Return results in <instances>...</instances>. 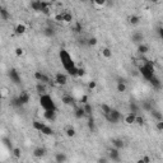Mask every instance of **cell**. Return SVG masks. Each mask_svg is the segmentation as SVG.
<instances>
[{
  "mask_svg": "<svg viewBox=\"0 0 163 163\" xmlns=\"http://www.w3.org/2000/svg\"><path fill=\"white\" fill-rule=\"evenodd\" d=\"M46 91H47L46 83H40V82H37V84H36V92H37L38 94H45V93H47Z\"/></svg>",
  "mask_w": 163,
  "mask_h": 163,
  "instance_id": "cell-26",
  "label": "cell"
},
{
  "mask_svg": "<svg viewBox=\"0 0 163 163\" xmlns=\"http://www.w3.org/2000/svg\"><path fill=\"white\" fill-rule=\"evenodd\" d=\"M12 154H13V157H14V158H21L22 151H21L19 148H13L12 149Z\"/></svg>",
  "mask_w": 163,
  "mask_h": 163,
  "instance_id": "cell-41",
  "label": "cell"
},
{
  "mask_svg": "<svg viewBox=\"0 0 163 163\" xmlns=\"http://www.w3.org/2000/svg\"><path fill=\"white\" fill-rule=\"evenodd\" d=\"M151 115H152L153 119H156V121H161V120H163V115H162V112L158 111V110H156V108H153V110L151 111Z\"/></svg>",
  "mask_w": 163,
  "mask_h": 163,
  "instance_id": "cell-29",
  "label": "cell"
},
{
  "mask_svg": "<svg viewBox=\"0 0 163 163\" xmlns=\"http://www.w3.org/2000/svg\"><path fill=\"white\" fill-rule=\"evenodd\" d=\"M131 41L134 44H137V45L143 44L144 42V35L140 33V32H134L133 36H131Z\"/></svg>",
  "mask_w": 163,
  "mask_h": 163,
  "instance_id": "cell-13",
  "label": "cell"
},
{
  "mask_svg": "<svg viewBox=\"0 0 163 163\" xmlns=\"http://www.w3.org/2000/svg\"><path fill=\"white\" fill-rule=\"evenodd\" d=\"M91 3H92V7L94 9L101 10L107 5V0H91Z\"/></svg>",
  "mask_w": 163,
  "mask_h": 163,
  "instance_id": "cell-12",
  "label": "cell"
},
{
  "mask_svg": "<svg viewBox=\"0 0 163 163\" xmlns=\"http://www.w3.org/2000/svg\"><path fill=\"white\" fill-rule=\"evenodd\" d=\"M79 103H80V105L88 103V97H87V96H83V97H80V100H79Z\"/></svg>",
  "mask_w": 163,
  "mask_h": 163,
  "instance_id": "cell-48",
  "label": "cell"
},
{
  "mask_svg": "<svg viewBox=\"0 0 163 163\" xmlns=\"http://www.w3.org/2000/svg\"><path fill=\"white\" fill-rule=\"evenodd\" d=\"M44 2H47V3H52V2H55V0H44Z\"/></svg>",
  "mask_w": 163,
  "mask_h": 163,
  "instance_id": "cell-52",
  "label": "cell"
},
{
  "mask_svg": "<svg viewBox=\"0 0 163 163\" xmlns=\"http://www.w3.org/2000/svg\"><path fill=\"white\" fill-rule=\"evenodd\" d=\"M40 133L42 135H45V137H51V135H54V129L51 126H49V125H45L44 129L41 130Z\"/></svg>",
  "mask_w": 163,
  "mask_h": 163,
  "instance_id": "cell-27",
  "label": "cell"
},
{
  "mask_svg": "<svg viewBox=\"0 0 163 163\" xmlns=\"http://www.w3.org/2000/svg\"><path fill=\"white\" fill-rule=\"evenodd\" d=\"M14 52H16V55H17V56H22L23 54H24V50H23L22 47H17V49L14 50Z\"/></svg>",
  "mask_w": 163,
  "mask_h": 163,
  "instance_id": "cell-46",
  "label": "cell"
},
{
  "mask_svg": "<svg viewBox=\"0 0 163 163\" xmlns=\"http://www.w3.org/2000/svg\"><path fill=\"white\" fill-rule=\"evenodd\" d=\"M111 143H112V147H115V148H117V149H122L125 147V143H124V140L122 139H112L111 140Z\"/></svg>",
  "mask_w": 163,
  "mask_h": 163,
  "instance_id": "cell-28",
  "label": "cell"
},
{
  "mask_svg": "<svg viewBox=\"0 0 163 163\" xmlns=\"http://www.w3.org/2000/svg\"><path fill=\"white\" fill-rule=\"evenodd\" d=\"M72 31L75 35H79V33H82V31H83V26H82L80 22H73L72 23Z\"/></svg>",
  "mask_w": 163,
  "mask_h": 163,
  "instance_id": "cell-19",
  "label": "cell"
},
{
  "mask_svg": "<svg viewBox=\"0 0 163 163\" xmlns=\"http://www.w3.org/2000/svg\"><path fill=\"white\" fill-rule=\"evenodd\" d=\"M144 122H145V120H144V117L142 116V115H137V120H135V125H138V126H143L144 125Z\"/></svg>",
  "mask_w": 163,
  "mask_h": 163,
  "instance_id": "cell-39",
  "label": "cell"
},
{
  "mask_svg": "<svg viewBox=\"0 0 163 163\" xmlns=\"http://www.w3.org/2000/svg\"><path fill=\"white\" fill-rule=\"evenodd\" d=\"M66 161H68V157H66L65 153H56V154H55V162H58V163H64V162H66Z\"/></svg>",
  "mask_w": 163,
  "mask_h": 163,
  "instance_id": "cell-31",
  "label": "cell"
},
{
  "mask_svg": "<svg viewBox=\"0 0 163 163\" xmlns=\"http://www.w3.org/2000/svg\"><path fill=\"white\" fill-rule=\"evenodd\" d=\"M74 116H75L77 119H83V117L87 116V114H86L84 108H83V106H82V105L74 107Z\"/></svg>",
  "mask_w": 163,
  "mask_h": 163,
  "instance_id": "cell-14",
  "label": "cell"
},
{
  "mask_svg": "<svg viewBox=\"0 0 163 163\" xmlns=\"http://www.w3.org/2000/svg\"><path fill=\"white\" fill-rule=\"evenodd\" d=\"M17 98H18V101H19V103L22 105V106H24V105H27L30 102V100H31V97H30V93L28 92H26V91H22L18 96H17Z\"/></svg>",
  "mask_w": 163,
  "mask_h": 163,
  "instance_id": "cell-10",
  "label": "cell"
},
{
  "mask_svg": "<svg viewBox=\"0 0 163 163\" xmlns=\"http://www.w3.org/2000/svg\"><path fill=\"white\" fill-rule=\"evenodd\" d=\"M75 134H77V131H75V129H74L73 126H66V129H65V135H66L68 138H74Z\"/></svg>",
  "mask_w": 163,
  "mask_h": 163,
  "instance_id": "cell-30",
  "label": "cell"
},
{
  "mask_svg": "<svg viewBox=\"0 0 163 163\" xmlns=\"http://www.w3.org/2000/svg\"><path fill=\"white\" fill-rule=\"evenodd\" d=\"M101 55H102L103 59L110 60V59L112 58V50H111L110 47H103L102 51H101Z\"/></svg>",
  "mask_w": 163,
  "mask_h": 163,
  "instance_id": "cell-22",
  "label": "cell"
},
{
  "mask_svg": "<svg viewBox=\"0 0 163 163\" xmlns=\"http://www.w3.org/2000/svg\"><path fill=\"white\" fill-rule=\"evenodd\" d=\"M106 119L110 122H112V124H119V121L122 119V114L119 110H116V108H112L111 112L106 116Z\"/></svg>",
  "mask_w": 163,
  "mask_h": 163,
  "instance_id": "cell-5",
  "label": "cell"
},
{
  "mask_svg": "<svg viewBox=\"0 0 163 163\" xmlns=\"http://www.w3.org/2000/svg\"><path fill=\"white\" fill-rule=\"evenodd\" d=\"M137 115L135 112H129L126 114L125 116H122V120H124V122L126 125H135V120H137Z\"/></svg>",
  "mask_w": 163,
  "mask_h": 163,
  "instance_id": "cell-9",
  "label": "cell"
},
{
  "mask_svg": "<svg viewBox=\"0 0 163 163\" xmlns=\"http://www.w3.org/2000/svg\"><path fill=\"white\" fill-rule=\"evenodd\" d=\"M56 22L61 23V24H72L74 22V18H73V14L69 12H63V13H59V14L55 17Z\"/></svg>",
  "mask_w": 163,
  "mask_h": 163,
  "instance_id": "cell-4",
  "label": "cell"
},
{
  "mask_svg": "<svg viewBox=\"0 0 163 163\" xmlns=\"http://www.w3.org/2000/svg\"><path fill=\"white\" fill-rule=\"evenodd\" d=\"M44 35L47 36V37H54V36H55V30H54L51 26H49V27H46V28L44 30Z\"/></svg>",
  "mask_w": 163,
  "mask_h": 163,
  "instance_id": "cell-36",
  "label": "cell"
},
{
  "mask_svg": "<svg viewBox=\"0 0 163 163\" xmlns=\"http://www.w3.org/2000/svg\"><path fill=\"white\" fill-rule=\"evenodd\" d=\"M45 125H46L45 122H41V121H38V120H35V121H33V129L37 130V131H41V130L44 129Z\"/></svg>",
  "mask_w": 163,
  "mask_h": 163,
  "instance_id": "cell-35",
  "label": "cell"
},
{
  "mask_svg": "<svg viewBox=\"0 0 163 163\" xmlns=\"http://www.w3.org/2000/svg\"><path fill=\"white\" fill-rule=\"evenodd\" d=\"M149 52V46L147 45V44H139L138 45V54L140 56H144V55H147V54Z\"/></svg>",
  "mask_w": 163,
  "mask_h": 163,
  "instance_id": "cell-18",
  "label": "cell"
},
{
  "mask_svg": "<svg viewBox=\"0 0 163 163\" xmlns=\"http://www.w3.org/2000/svg\"><path fill=\"white\" fill-rule=\"evenodd\" d=\"M8 75H9L10 82H13L14 84H21L22 78H21V74H19L16 69H10V70H9V73H8Z\"/></svg>",
  "mask_w": 163,
  "mask_h": 163,
  "instance_id": "cell-8",
  "label": "cell"
},
{
  "mask_svg": "<svg viewBox=\"0 0 163 163\" xmlns=\"http://www.w3.org/2000/svg\"><path fill=\"white\" fill-rule=\"evenodd\" d=\"M44 117L47 121H55L56 120V111H44Z\"/></svg>",
  "mask_w": 163,
  "mask_h": 163,
  "instance_id": "cell-21",
  "label": "cell"
},
{
  "mask_svg": "<svg viewBox=\"0 0 163 163\" xmlns=\"http://www.w3.org/2000/svg\"><path fill=\"white\" fill-rule=\"evenodd\" d=\"M0 17H2V21H4V22L10 19V13L8 12L7 8H4V7L0 8Z\"/></svg>",
  "mask_w": 163,
  "mask_h": 163,
  "instance_id": "cell-24",
  "label": "cell"
},
{
  "mask_svg": "<svg viewBox=\"0 0 163 163\" xmlns=\"http://www.w3.org/2000/svg\"><path fill=\"white\" fill-rule=\"evenodd\" d=\"M79 2H83V3H86V2H87V0H79Z\"/></svg>",
  "mask_w": 163,
  "mask_h": 163,
  "instance_id": "cell-53",
  "label": "cell"
},
{
  "mask_svg": "<svg viewBox=\"0 0 163 163\" xmlns=\"http://www.w3.org/2000/svg\"><path fill=\"white\" fill-rule=\"evenodd\" d=\"M27 32V26L24 23H18L16 27H14V33L18 35V36H22Z\"/></svg>",
  "mask_w": 163,
  "mask_h": 163,
  "instance_id": "cell-15",
  "label": "cell"
},
{
  "mask_svg": "<svg viewBox=\"0 0 163 163\" xmlns=\"http://www.w3.org/2000/svg\"><path fill=\"white\" fill-rule=\"evenodd\" d=\"M143 110L144 111H148V112H151L152 110H153V106H152V102L151 101H145V102H143Z\"/></svg>",
  "mask_w": 163,
  "mask_h": 163,
  "instance_id": "cell-37",
  "label": "cell"
},
{
  "mask_svg": "<svg viewBox=\"0 0 163 163\" xmlns=\"http://www.w3.org/2000/svg\"><path fill=\"white\" fill-rule=\"evenodd\" d=\"M156 129H157L158 131H163V120L156 122Z\"/></svg>",
  "mask_w": 163,
  "mask_h": 163,
  "instance_id": "cell-45",
  "label": "cell"
},
{
  "mask_svg": "<svg viewBox=\"0 0 163 163\" xmlns=\"http://www.w3.org/2000/svg\"><path fill=\"white\" fill-rule=\"evenodd\" d=\"M40 106L42 107L44 111H58V107L54 102L52 97L49 96L47 93L40 94Z\"/></svg>",
  "mask_w": 163,
  "mask_h": 163,
  "instance_id": "cell-2",
  "label": "cell"
},
{
  "mask_svg": "<svg viewBox=\"0 0 163 163\" xmlns=\"http://www.w3.org/2000/svg\"><path fill=\"white\" fill-rule=\"evenodd\" d=\"M82 106H83V108H84V111H86L87 116H92V111H93L92 106H91L89 103H84V105H82Z\"/></svg>",
  "mask_w": 163,
  "mask_h": 163,
  "instance_id": "cell-38",
  "label": "cell"
},
{
  "mask_svg": "<svg viewBox=\"0 0 163 163\" xmlns=\"http://www.w3.org/2000/svg\"><path fill=\"white\" fill-rule=\"evenodd\" d=\"M116 89L119 93H125L128 91V86L125 83V80H119L117 84H116Z\"/></svg>",
  "mask_w": 163,
  "mask_h": 163,
  "instance_id": "cell-20",
  "label": "cell"
},
{
  "mask_svg": "<svg viewBox=\"0 0 163 163\" xmlns=\"http://www.w3.org/2000/svg\"><path fill=\"white\" fill-rule=\"evenodd\" d=\"M157 35L161 40H163V27H158L157 28Z\"/></svg>",
  "mask_w": 163,
  "mask_h": 163,
  "instance_id": "cell-47",
  "label": "cell"
},
{
  "mask_svg": "<svg viewBox=\"0 0 163 163\" xmlns=\"http://www.w3.org/2000/svg\"><path fill=\"white\" fill-rule=\"evenodd\" d=\"M129 108H130V112H135V114H139V106L135 103V102H131L130 103V106H129Z\"/></svg>",
  "mask_w": 163,
  "mask_h": 163,
  "instance_id": "cell-40",
  "label": "cell"
},
{
  "mask_svg": "<svg viewBox=\"0 0 163 163\" xmlns=\"http://www.w3.org/2000/svg\"><path fill=\"white\" fill-rule=\"evenodd\" d=\"M84 75H86V70L83 69V68H78L77 73H75V77H77V78H83Z\"/></svg>",
  "mask_w": 163,
  "mask_h": 163,
  "instance_id": "cell-42",
  "label": "cell"
},
{
  "mask_svg": "<svg viewBox=\"0 0 163 163\" xmlns=\"http://www.w3.org/2000/svg\"><path fill=\"white\" fill-rule=\"evenodd\" d=\"M87 125H88V129L91 133H94V130H96V122H94L93 117L92 116H88V122H87Z\"/></svg>",
  "mask_w": 163,
  "mask_h": 163,
  "instance_id": "cell-32",
  "label": "cell"
},
{
  "mask_svg": "<svg viewBox=\"0 0 163 163\" xmlns=\"http://www.w3.org/2000/svg\"><path fill=\"white\" fill-rule=\"evenodd\" d=\"M140 162H151V158H149V157H143L140 159Z\"/></svg>",
  "mask_w": 163,
  "mask_h": 163,
  "instance_id": "cell-49",
  "label": "cell"
},
{
  "mask_svg": "<svg viewBox=\"0 0 163 163\" xmlns=\"http://www.w3.org/2000/svg\"><path fill=\"white\" fill-rule=\"evenodd\" d=\"M152 3H159V2H162V0H151Z\"/></svg>",
  "mask_w": 163,
  "mask_h": 163,
  "instance_id": "cell-51",
  "label": "cell"
},
{
  "mask_svg": "<svg viewBox=\"0 0 163 163\" xmlns=\"http://www.w3.org/2000/svg\"><path fill=\"white\" fill-rule=\"evenodd\" d=\"M111 110H112V107H111V106H108L107 103H102V105H101V111H102V114L105 115V117L111 112Z\"/></svg>",
  "mask_w": 163,
  "mask_h": 163,
  "instance_id": "cell-33",
  "label": "cell"
},
{
  "mask_svg": "<svg viewBox=\"0 0 163 163\" xmlns=\"http://www.w3.org/2000/svg\"><path fill=\"white\" fill-rule=\"evenodd\" d=\"M59 58H60V61L63 64V68L64 69L69 73L70 75H74L75 77V73H77V69H78V66L75 65L73 58L69 52H68L65 49H61L60 52H59Z\"/></svg>",
  "mask_w": 163,
  "mask_h": 163,
  "instance_id": "cell-1",
  "label": "cell"
},
{
  "mask_svg": "<svg viewBox=\"0 0 163 163\" xmlns=\"http://www.w3.org/2000/svg\"><path fill=\"white\" fill-rule=\"evenodd\" d=\"M61 102L65 105V106H75V101L72 96H69V94H64V96L61 97Z\"/></svg>",
  "mask_w": 163,
  "mask_h": 163,
  "instance_id": "cell-16",
  "label": "cell"
},
{
  "mask_svg": "<svg viewBox=\"0 0 163 163\" xmlns=\"http://www.w3.org/2000/svg\"><path fill=\"white\" fill-rule=\"evenodd\" d=\"M42 4L44 2L42 0H32L31 2V9L35 10V12H41V9H42Z\"/></svg>",
  "mask_w": 163,
  "mask_h": 163,
  "instance_id": "cell-17",
  "label": "cell"
},
{
  "mask_svg": "<svg viewBox=\"0 0 163 163\" xmlns=\"http://www.w3.org/2000/svg\"><path fill=\"white\" fill-rule=\"evenodd\" d=\"M149 83H151L154 88H161V86H162V83H161V80H159V78L157 77V75H154L151 80H149Z\"/></svg>",
  "mask_w": 163,
  "mask_h": 163,
  "instance_id": "cell-34",
  "label": "cell"
},
{
  "mask_svg": "<svg viewBox=\"0 0 163 163\" xmlns=\"http://www.w3.org/2000/svg\"><path fill=\"white\" fill-rule=\"evenodd\" d=\"M139 72H140L142 77H143L145 80H148V82L156 75V73H154V66H153V64H152L151 61H147L142 68H139Z\"/></svg>",
  "mask_w": 163,
  "mask_h": 163,
  "instance_id": "cell-3",
  "label": "cell"
},
{
  "mask_svg": "<svg viewBox=\"0 0 163 163\" xmlns=\"http://www.w3.org/2000/svg\"><path fill=\"white\" fill-rule=\"evenodd\" d=\"M107 156H108V159L112 161V162H119L120 161V149L112 147L107 151Z\"/></svg>",
  "mask_w": 163,
  "mask_h": 163,
  "instance_id": "cell-6",
  "label": "cell"
},
{
  "mask_svg": "<svg viewBox=\"0 0 163 163\" xmlns=\"http://www.w3.org/2000/svg\"><path fill=\"white\" fill-rule=\"evenodd\" d=\"M89 46H96L97 44H98V41H97V38L96 37H91L89 40H88V42H87Z\"/></svg>",
  "mask_w": 163,
  "mask_h": 163,
  "instance_id": "cell-44",
  "label": "cell"
},
{
  "mask_svg": "<svg viewBox=\"0 0 163 163\" xmlns=\"http://www.w3.org/2000/svg\"><path fill=\"white\" fill-rule=\"evenodd\" d=\"M33 77H35V79L37 80V82H40V83H49L50 82V78L45 74V73H42V72H35V74H33Z\"/></svg>",
  "mask_w": 163,
  "mask_h": 163,
  "instance_id": "cell-11",
  "label": "cell"
},
{
  "mask_svg": "<svg viewBox=\"0 0 163 163\" xmlns=\"http://www.w3.org/2000/svg\"><path fill=\"white\" fill-rule=\"evenodd\" d=\"M45 154H46V149L45 148L38 147V148H36L35 151H33V157L35 158H42Z\"/></svg>",
  "mask_w": 163,
  "mask_h": 163,
  "instance_id": "cell-25",
  "label": "cell"
},
{
  "mask_svg": "<svg viewBox=\"0 0 163 163\" xmlns=\"http://www.w3.org/2000/svg\"><path fill=\"white\" fill-rule=\"evenodd\" d=\"M54 82L56 86H65L68 83V75L64 73H56L54 77Z\"/></svg>",
  "mask_w": 163,
  "mask_h": 163,
  "instance_id": "cell-7",
  "label": "cell"
},
{
  "mask_svg": "<svg viewBox=\"0 0 163 163\" xmlns=\"http://www.w3.org/2000/svg\"><path fill=\"white\" fill-rule=\"evenodd\" d=\"M96 88H97V82H96V80L89 82V83H88V89H89V91H94Z\"/></svg>",
  "mask_w": 163,
  "mask_h": 163,
  "instance_id": "cell-43",
  "label": "cell"
},
{
  "mask_svg": "<svg viewBox=\"0 0 163 163\" xmlns=\"http://www.w3.org/2000/svg\"><path fill=\"white\" fill-rule=\"evenodd\" d=\"M140 17L138 16V14H131L129 18H128V22H129V24H131V26H138L139 23H140Z\"/></svg>",
  "mask_w": 163,
  "mask_h": 163,
  "instance_id": "cell-23",
  "label": "cell"
},
{
  "mask_svg": "<svg viewBox=\"0 0 163 163\" xmlns=\"http://www.w3.org/2000/svg\"><path fill=\"white\" fill-rule=\"evenodd\" d=\"M7 96V88H3V97Z\"/></svg>",
  "mask_w": 163,
  "mask_h": 163,
  "instance_id": "cell-50",
  "label": "cell"
}]
</instances>
